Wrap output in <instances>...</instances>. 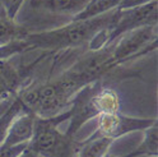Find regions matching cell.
Returning <instances> with one entry per match:
<instances>
[{
  "instance_id": "obj_1",
  "label": "cell",
  "mask_w": 158,
  "mask_h": 157,
  "mask_svg": "<svg viewBox=\"0 0 158 157\" xmlns=\"http://www.w3.org/2000/svg\"><path fill=\"white\" fill-rule=\"evenodd\" d=\"M118 12L112 11L103 15L85 21H70L68 24L42 32H31L24 37L28 50L42 49L51 53L70 50L88 44L102 29L111 28L116 22Z\"/></svg>"
},
{
  "instance_id": "obj_2",
  "label": "cell",
  "mask_w": 158,
  "mask_h": 157,
  "mask_svg": "<svg viewBox=\"0 0 158 157\" xmlns=\"http://www.w3.org/2000/svg\"><path fill=\"white\" fill-rule=\"evenodd\" d=\"M121 107L120 96L111 87L105 86V79L93 82L79 91L69 106V126L66 134L75 137L78 130L92 119L103 114L118 112Z\"/></svg>"
},
{
  "instance_id": "obj_3",
  "label": "cell",
  "mask_w": 158,
  "mask_h": 157,
  "mask_svg": "<svg viewBox=\"0 0 158 157\" xmlns=\"http://www.w3.org/2000/svg\"><path fill=\"white\" fill-rule=\"evenodd\" d=\"M69 109L52 117L36 116L33 135L28 147L40 157H77L81 141L57 128L61 123L69 120Z\"/></svg>"
},
{
  "instance_id": "obj_4",
  "label": "cell",
  "mask_w": 158,
  "mask_h": 157,
  "mask_svg": "<svg viewBox=\"0 0 158 157\" xmlns=\"http://www.w3.org/2000/svg\"><path fill=\"white\" fill-rule=\"evenodd\" d=\"M118 15L111 28L103 29L100 32V42L106 46L114 42L120 36L148 26H157L158 9L157 0L145 5L136 6L126 11H117Z\"/></svg>"
},
{
  "instance_id": "obj_5",
  "label": "cell",
  "mask_w": 158,
  "mask_h": 157,
  "mask_svg": "<svg viewBox=\"0 0 158 157\" xmlns=\"http://www.w3.org/2000/svg\"><path fill=\"white\" fill-rule=\"evenodd\" d=\"M157 26H148L127 32L111 42L112 56L120 66L157 49Z\"/></svg>"
},
{
  "instance_id": "obj_6",
  "label": "cell",
  "mask_w": 158,
  "mask_h": 157,
  "mask_svg": "<svg viewBox=\"0 0 158 157\" xmlns=\"http://www.w3.org/2000/svg\"><path fill=\"white\" fill-rule=\"evenodd\" d=\"M157 123V117H134L118 112L103 114L97 117V128L91 135L106 137L114 142L134 132H144Z\"/></svg>"
},
{
  "instance_id": "obj_7",
  "label": "cell",
  "mask_w": 158,
  "mask_h": 157,
  "mask_svg": "<svg viewBox=\"0 0 158 157\" xmlns=\"http://www.w3.org/2000/svg\"><path fill=\"white\" fill-rule=\"evenodd\" d=\"M50 54H44L37 57L33 63L27 66H15L8 60H0V102L10 100L13 96L18 93L19 90L26 87L23 83L27 81L35 66L42 62V59L47 57Z\"/></svg>"
},
{
  "instance_id": "obj_8",
  "label": "cell",
  "mask_w": 158,
  "mask_h": 157,
  "mask_svg": "<svg viewBox=\"0 0 158 157\" xmlns=\"http://www.w3.org/2000/svg\"><path fill=\"white\" fill-rule=\"evenodd\" d=\"M35 119H36V115L32 111L24 109L10 124L6 137L2 144L17 146V144L29 143L33 135Z\"/></svg>"
},
{
  "instance_id": "obj_9",
  "label": "cell",
  "mask_w": 158,
  "mask_h": 157,
  "mask_svg": "<svg viewBox=\"0 0 158 157\" xmlns=\"http://www.w3.org/2000/svg\"><path fill=\"white\" fill-rule=\"evenodd\" d=\"M89 0H31V6L36 11L52 14H64L73 18L83 11Z\"/></svg>"
},
{
  "instance_id": "obj_10",
  "label": "cell",
  "mask_w": 158,
  "mask_h": 157,
  "mask_svg": "<svg viewBox=\"0 0 158 157\" xmlns=\"http://www.w3.org/2000/svg\"><path fill=\"white\" fill-rule=\"evenodd\" d=\"M112 143L114 141L106 137L89 135L87 139L81 141L77 157H105Z\"/></svg>"
},
{
  "instance_id": "obj_11",
  "label": "cell",
  "mask_w": 158,
  "mask_h": 157,
  "mask_svg": "<svg viewBox=\"0 0 158 157\" xmlns=\"http://www.w3.org/2000/svg\"><path fill=\"white\" fill-rule=\"evenodd\" d=\"M32 31L28 27L17 23L13 19L8 18L5 13L0 15V47L8 45L9 42L21 40Z\"/></svg>"
},
{
  "instance_id": "obj_12",
  "label": "cell",
  "mask_w": 158,
  "mask_h": 157,
  "mask_svg": "<svg viewBox=\"0 0 158 157\" xmlns=\"http://www.w3.org/2000/svg\"><path fill=\"white\" fill-rule=\"evenodd\" d=\"M120 3L121 0H89L83 8V11L70 18V21H85V19L103 15L108 12L115 11Z\"/></svg>"
},
{
  "instance_id": "obj_13",
  "label": "cell",
  "mask_w": 158,
  "mask_h": 157,
  "mask_svg": "<svg viewBox=\"0 0 158 157\" xmlns=\"http://www.w3.org/2000/svg\"><path fill=\"white\" fill-rule=\"evenodd\" d=\"M19 91L15 96L12 97L10 101H9V104H8V106L4 109L3 112L0 114V144L4 142L6 133H8V129H9V126H10V124L13 123V120L26 109L24 105H23V101L21 99V93H19Z\"/></svg>"
},
{
  "instance_id": "obj_14",
  "label": "cell",
  "mask_w": 158,
  "mask_h": 157,
  "mask_svg": "<svg viewBox=\"0 0 158 157\" xmlns=\"http://www.w3.org/2000/svg\"><path fill=\"white\" fill-rule=\"evenodd\" d=\"M136 150H139L142 156L157 157L158 156V125L154 123L152 126L144 130V139Z\"/></svg>"
},
{
  "instance_id": "obj_15",
  "label": "cell",
  "mask_w": 158,
  "mask_h": 157,
  "mask_svg": "<svg viewBox=\"0 0 158 157\" xmlns=\"http://www.w3.org/2000/svg\"><path fill=\"white\" fill-rule=\"evenodd\" d=\"M24 0H0V4L3 5L4 12L8 18L15 21V17L19 12V9L22 8Z\"/></svg>"
},
{
  "instance_id": "obj_16",
  "label": "cell",
  "mask_w": 158,
  "mask_h": 157,
  "mask_svg": "<svg viewBox=\"0 0 158 157\" xmlns=\"http://www.w3.org/2000/svg\"><path fill=\"white\" fill-rule=\"evenodd\" d=\"M28 143L17 144V146H4L0 144V157H18L26 148Z\"/></svg>"
},
{
  "instance_id": "obj_17",
  "label": "cell",
  "mask_w": 158,
  "mask_h": 157,
  "mask_svg": "<svg viewBox=\"0 0 158 157\" xmlns=\"http://www.w3.org/2000/svg\"><path fill=\"white\" fill-rule=\"evenodd\" d=\"M154 0H121V3L118 4V6L116 8V11H126V9H133L136 6H142L145 5Z\"/></svg>"
},
{
  "instance_id": "obj_18",
  "label": "cell",
  "mask_w": 158,
  "mask_h": 157,
  "mask_svg": "<svg viewBox=\"0 0 158 157\" xmlns=\"http://www.w3.org/2000/svg\"><path fill=\"white\" fill-rule=\"evenodd\" d=\"M142 156V153H140V151L139 150H134V151H131L130 153H126V155H121V156H112V155H106L105 157H140Z\"/></svg>"
},
{
  "instance_id": "obj_19",
  "label": "cell",
  "mask_w": 158,
  "mask_h": 157,
  "mask_svg": "<svg viewBox=\"0 0 158 157\" xmlns=\"http://www.w3.org/2000/svg\"><path fill=\"white\" fill-rule=\"evenodd\" d=\"M18 157H40L35 151H32L31 148H29V147H27V148L21 153V155H19Z\"/></svg>"
},
{
  "instance_id": "obj_20",
  "label": "cell",
  "mask_w": 158,
  "mask_h": 157,
  "mask_svg": "<svg viewBox=\"0 0 158 157\" xmlns=\"http://www.w3.org/2000/svg\"><path fill=\"white\" fill-rule=\"evenodd\" d=\"M3 13H5V12H4V8H3V5H2V4H0V15H2Z\"/></svg>"
}]
</instances>
